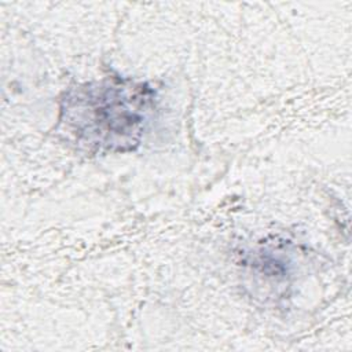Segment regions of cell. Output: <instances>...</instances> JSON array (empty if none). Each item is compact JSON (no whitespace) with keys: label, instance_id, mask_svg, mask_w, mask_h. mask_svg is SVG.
Returning <instances> with one entry per match:
<instances>
[{"label":"cell","instance_id":"1","mask_svg":"<svg viewBox=\"0 0 352 352\" xmlns=\"http://www.w3.org/2000/svg\"><path fill=\"white\" fill-rule=\"evenodd\" d=\"M143 84L104 82L87 87L66 107L67 122L89 146L124 150L138 143L151 106Z\"/></svg>","mask_w":352,"mask_h":352}]
</instances>
